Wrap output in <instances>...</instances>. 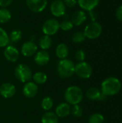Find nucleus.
I'll list each match as a JSON object with an SVG mask.
<instances>
[{
  "instance_id": "1",
  "label": "nucleus",
  "mask_w": 122,
  "mask_h": 123,
  "mask_svg": "<svg viewBox=\"0 0 122 123\" xmlns=\"http://www.w3.org/2000/svg\"><path fill=\"white\" fill-rule=\"evenodd\" d=\"M122 89L120 80L116 77H109L101 84V93L105 96H114L117 94Z\"/></svg>"
},
{
  "instance_id": "2",
  "label": "nucleus",
  "mask_w": 122,
  "mask_h": 123,
  "mask_svg": "<svg viewBox=\"0 0 122 123\" xmlns=\"http://www.w3.org/2000/svg\"><path fill=\"white\" fill-rule=\"evenodd\" d=\"M64 97L68 104L76 105L82 102L83 98V93L79 86H70L66 89L64 94Z\"/></svg>"
},
{
  "instance_id": "3",
  "label": "nucleus",
  "mask_w": 122,
  "mask_h": 123,
  "mask_svg": "<svg viewBox=\"0 0 122 123\" xmlns=\"http://www.w3.org/2000/svg\"><path fill=\"white\" fill-rule=\"evenodd\" d=\"M75 63L70 59H61L57 66L58 76L62 79H68L75 74Z\"/></svg>"
},
{
  "instance_id": "4",
  "label": "nucleus",
  "mask_w": 122,
  "mask_h": 123,
  "mask_svg": "<svg viewBox=\"0 0 122 123\" xmlns=\"http://www.w3.org/2000/svg\"><path fill=\"white\" fill-rule=\"evenodd\" d=\"M14 76L17 80L22 83H27L32 78V71L26 64H19L14 69Z\"/></svg>"
},
{
  "instance_id": "5",
  "label": "nucleus",
  "mask_w": 122,
  "mask_h": 123,
  "mask_svg": "<svg viewBox=\"0 0 122 123\" xmlns=\"http://www.w3.org/2000/svg\"><path fill=\"white\" fill-rule=\"evenodd\" d=\"M75 74L81 79H89L93 74L92 66L87 62H80L75 66Z\"/></svg>"
},
{
  "instance_id": "6",
  "label": "nucleus",
  "mask_w": 122,
  "mask_h": 123,
  "mask_svg": "<svg viewBox=\"0 0 122 123\" xmlns=\"http://www.w3.org/2000/svg\"><path fill=\"white\" fill-rule=\"evenodd\" d=\"M102 32L101 25L96 22H93L89 23L84 30V35L88 39H96L98 38Z\"/></svg>"
},
{
  "instance_id": "7",
  "label": "nucleus",
  "mask_w": 122,
  "mask_h": 123,
  "mask_svg": "<svg viewBox=\"0 0 122 123\" xmlns=\"http://www.w3.org/2000/svg\"><path fill=\"white\" fill-rule=\"evenodd\" d=\"M60 29V23L55 19H49L42 25V32L46 35H54Z\"/></svg>"
},
{
  "instance_id": "8",
  "label": "nucleus",
  "mask_w": 122,
  "mask_h": 123,
  "mask_svg": "<svg viewBox=\"0 0 122 123\" xmlns=\"http://www.w3.org/2000/svg\"><path fill=\"white\" fill-rule=\"evenodd\" d=\"M51 14L56 17H62L65 14V5L62 0H55L50 4Z\"/></svg>"
},
{
  "instance_id": "9",
  "label": "nucleus",
  "mask_w": 122,
  "mask_h": 123,
  "mask_svg": "<svg viewBox=\"0 0 122 123\" xmlns=\"http://www.w3.org/2000/svg\"><path fill=\"white\" fill-rule=\"evenodd\" d=\"M26 4L30 11L33 12H41L45 9L47 4V0H26Z\"/></svg>"
},
{
  "instance_id": "10",
  "label": "nucleus",
  "mask_w": 122,
  "mask_h": 123,
  "mask_svg": "<svg viewBox=\"0 0 122 123\" xmlns=\"http://www.w3.org/2000/svg\"><path fill=\"white\" fill-rule=\"evenodd\" d=\"M16 93V87L14 84L6 82L4 83L0 86V94L5 99L12 97Z\"/></svg>"
},
{
  "instance_id": "11",
  "label": "nucleus",
  "mask_w": 122,
  "mask_h": 123,
  "mask_svg": "<svg viewBox=\"0 0 122 123\" xmlns=\"http://www.w3.org/2000/svg\"><path fill=\"white\" fill-rule=\"evenodd\" d=\"M4 55L5 58L12 63L16 62L19 57V53L17 48H15L13 45H8L6 47L4 51Z\"/></svg>"
},
{
  "instance_id": "12",
  "label": "nucleus",
  "mask_w": 122,
  "mask_h": 123,
  "mask_svg": "<svg viewBox=\"0 0 122 123\" xmlns=\"http://www.w3.org/2000/svg\"><path fill=\"white\" fill-rule=\"evenodd\" d=\"M23 94L27 98H33L38 93V86L35 82L28 81L25 83L22 89Z\"/></svg>"
},
{
  "instance_id": "13",
  "label": "nucleus",
  "mask_w": 122,
  "mask_h": 123,
  "mask_svg": "<svg viewBox=\"0 0 122 123\" xmlns=\"http://www.w3.org/2000/svg\"><path fill=\"white\" fill-rule=\"evenodd\" d=\"M37 50V46L33 41L25 42L21 48V53L25 57L34 55Z\"/></svg>"
},
{
  "instance_id": "14",
  "label": "nucleus",
  "mask_w": 122,
  "mask_h": 123,
  "mask_svg": "<svg viewBox=\"0 0 122 123\" xmlns=\"http://www.w3.org/2000/svg\"><path fill=\"white\" fill-rule=\"evenodd\" d=\"M50 55L49 53L44 50H40L37 53H36L35 56V62L37 65L43 66L47 65L50 61Z\"/></svg>"
},
{
  "instance_id": "15",
  "label": "nucleus",
  "mask_w": 122,
  "mask_h": 123,
  "mask_svg": "<svg viewBox=\"0 0 122 123\" xmlns=\"http://www.w3.org/2000/svg\"><path fill=\"white\" fill-rule=\"evenodd\" d=\"M70 113V105L65 102L60 103L55 108V115L58 117L64 118L68 117Z\"/></svg>"
},
{
  "instance_id": "16",
  "label": "nucleus",
  "mask_w": 122,
  "mask_h": 123,
  "mask_svg": "<svg viewBox=\"0 0 122 123\" xmlns=\"http://www.w3.org/2000/svg\"><path fill=\"white\" fill-rule=\"evenodd\" d=\"M87 19V15L84 11H77L71 17V22L73 25L79 26L82 25Z\"/></svg>"
},
{
  "instance_id": "17",
  "label": "nucleus",
  "mask_w": 122,
  "mask_h": 123,
  "mask_svg": "<svg viewBox=\"0 0 122 123\" xmlns=\"http://www.w3.org/2000/svg\"><path fill=\"white\" fill-rule=\"evenodd\" d=\"M77 2L83 10L91 11L98 6L99 0H77Z\"/></svg>"
},
{
  "instance_id": "18",
  "label": "nucleus",
  "mask_w": 122,
  "mask_h": 123,
  "mask_svg": "<svg viewBox=\"0 0 122 123\" xmlns=\"http://www.w3.org/2000/svg\"><path fill=\"white\" fill-rule=\"evenodd\" d=\"M55 53L57 57L59 58L60 59H65L68 56L69 48L65 44L60 43L57 46L55 50Z\"/></svg>"
},
{
  "instance_id": "19",
  "label": "nucleus",
  "mask_w": 122,
  "mask_h": 123,
  "mask_svg": "<svg viewBox=\"0 0 122 123\" xmlns=\"http://www.w3.org/2000/svg\"><path fill=\"white\" fill-rule=\"evenodd\" d=\"M101 94V92L96 87L89 88L86 93V97L90 100H99Z\"/></svg>"
},
{
  "instance_id": "20",
  "label": "nucleus",
  "mask_w": 122,
  "mask_h": 123,
  "mask_svg": "<svg viewBox=\"0 0 122 123\" xmlns=\"http://www.w3.org/2000/svg\"><path fill=\"white\" fill-rule=\"evenodd\" d=\"M52 43V41L50 36L46 35L42 36L39 39V41H38L39 46L40 47L42 50H44L49 49L51 47Z\"/></svg>"
},
{
  "instance_id": "21",
  "label": "nucleus",
  "mask_w": 122,
  "mask_h": 123,
  "mask_svg": "<svg viewBox=\"0 0 122 123\" xmlns=\"http://www.w3.org/2000/svg\"><path fill=\"white\" fill-rule=\"evenodd\" d=\"M42 123H58V117L52 112H45L41 119Z\"/></svg>"
},
{
  "instance_id": "22",
  "label": "nucleus",
  "mask_w": 122,
  "mask_h": 123,
  "mask_svg": "<svg viewBox=\"0 0 122 123\" xmlns=\"http://www.w3.org/2000/svg\"><path fill=\"white\" fill-rule=\"evenodd\" d=\"M32 79L36 84H43L47 81V76L45 73L39 71L32 76Z\"/></svg>"
},
{
  "instance_id": "23",
  "label": "nucleus",
  "mask_w": 122,
  "mask_h": 123,
  "mask_svg": "<svg viewBox=\"0 0 122 123\" xmlns=\"http://www.w3.org/2000/svg\"><path fill=\"white\" fill-rule=\"evenodd\" d=\"M12 14L9 9L6 8H1L0 9V23L4 24L9 22L11 19Z\"/></svg>"
},
{
  "instance_id": "24",
  "label": "nucleus",
  "mask_w": 122,
  "mask_h": 123,
  "mask_svg": "<svg viewBox=\"0 0 122 123\" xmlns=\"http://www.w3.org/2000/svg\"><path fill=\"white\" fill-rule=\"evenodd\" d=\"M10 40L7 32L1 27H0V48L6 47Z\"/></svg>"
},
{
  "instance_id": "25",
  "label": "nucleus",
  "mask_w": 122,
  "mask_h": 123,
  "mask_svg": "<svg viewBox=\"0 0 122 123\" xmlns=\"http://www.w3.org/2000/svg\"><path fill=\"white\" fill-rule=\"evenodd\" d=\"M53 99L50 97H45L43 98L41 102V107L45 111L50 110L53 107Z\"/></svg>"
},
{
  "instance_id": "26",
  "label": "nucleus",
  "mask_w": 122,
  "mask_h": 123,
  "mask_svg": "<svg viewBox=\"0 0 122 123\" xmlns=\"http://www.w3.org/2000/svg\"><path fill=\"white\" fill-rule=\"evenodd\" d=\"M9 37L10 42L14 43H17V42H19L22 39V32L19 30H14L11 32Z\"/></svg>"
},
{
  "instance_id": "27",
  "label": "nucleus",
  "mask_w": 122,
  "mask_h": 123,
  "mask_svg": "<svg viewBox=\"0 0 122 123\" xmlns=\"http://www.w3.org/2000/svg\"><path fill=\"white\" fill-rule=\"evenodd\" d=\"M104 117L101 114L94 113L91 115L88 119V123H104Z\"/></svg>"
},
{
  "instance_id": "28",
  "label": "nucleus",
  "mask_w": 122,
  "mask_h": 123,
  "mask_svg": "<svg viewBox=\"0 0 122 123\" xmlns=\"http://www.w3.org/2000/svg\"><path fill=\"white\" fill-rule=\"evenodd\" d=\"M86 39V36L82 32H76L73 35L72 40L75 43H83Z\"/></svg>"
},
{
  "instance_id": "29",
  "label": "nucleus",
  "mask_w": 122,
  "mask_h": 123,
  "mask_svg": "<svg viewBox=\"0 0 122 123\" xmlns=\"http://www.w3.org/2000/svg\"><path fill=\"white\" fill-rule=\"evenodd\" d=\"M70 112L75 117H80L83 115V109L79 105H73L72 109H70Z\"/></svg>"
},
{
  "instance_id": "30",
  "label": "nucleus",
  "mask_w": 122,
  "mask_h": 123,
  "mask_svg": "<svg viewBox=\"0 0 122 123\" xmlns=\"http://www.w3.org/2000/svg\"><path fill=\"white\" fill-rule=\"evenodd\" d=\"M73 25L71 22V21L65 19L60 24V29H61L63 31H69L73 27Z\"/></svg>"
},
{
  "instance_id": "31",
  "label": "nucleus",
  "mask_w": 122,
  "mask_h": 123,
  "mask_svg": "<svg viewBox=\"0 0 122 123\" xmlns=\"http://www.w3.org/2000/svg\"><path fill=\"white\" fill-rule=\"evenodd\" d=\"M75 58L77 61L82 62L86 58V53L83 50H78L75 53Z\"/></svg>"
},
{
  "instance_id": "32",
  "label": "nucleus",
  "mask_w": 122,
  "mask_h": 123,
  "mask_svg": "<svg viewBox=\"0 0 122 123\" xmlns=\"http://www.w3.org/2000/svg\"><path fill=\"white\" fill-rule=\"evenodd\" d=\"M65 6L72 8L73 6H75L77 4V0H64L63 1Z\"/></svg>"
},
{
  "instance_id": "33",
  "label": "nucleus",
  "mask_w": 122,
  "mask_h": 123,
  "mask_svg": "<svg viewBox=\"0 0 122 123\" xmlns=\"http://www.w3.org/2000/svg\"><path fill=\"white\" fill-rule=\"evenodd\" d=\"M13 0H0V6L5 8L12 3Z\"/></svg>"
},
{
  "instance_id": "34",
  "label": "nucleus",
  "mask_w": 122,
  "mask_h": 123,
  "mask_svg": "<svg viewBox=\"0 0 122 123\" xmlns=\"http://www.w3.org/2000/svg\"><path fill=\"white\" fill-rule=\"evenodd\" d=\"M116 19L119 21H122V5L120 6L116 12Z\"/></svg>"
}]
</instances>
